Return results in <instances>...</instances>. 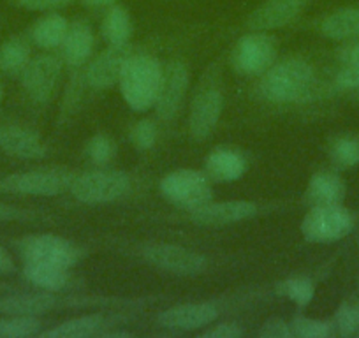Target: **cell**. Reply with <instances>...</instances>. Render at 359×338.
Listing matches in <instances>:
<instances>
[{
	"instance_id": "6da1fadb",
	"label": "cell",
	"mask_w": 359,
	"mask_h": 338,
	"mask_svg": "<svg viewBox=\"0 0 359 338\" xmlns=\"http://www.w3.org/2000/svg\"><path fill=\"white\" fill-rule=\"evenodd\" d=\"M164 65L151 55L134 53L127 60L120 76V92L123 101L134 111H148L155 106L162 83Z\"/></svg>"
},
{
	"instance_id": "7a4b0ae2",
	"label": "cell",
	"mask_w": 359,
	"mask_h": 338,
	"mask_svg": "<svg viewBox=\"0 0 359 338\" xmlns=\"http://www.w3.org/2000/svg\"><path fill=\"white\" fill-rule=\"evenodd\" d=\"M313 81V69L302 58H287L271 65L261 79V94L271 102H291L303 97Z\"/></svg>"
},
{
	"instance_id": "3957f363",
	"label": "cell",
	"mask_w": 359,
	"mask_h": 338,
	"mask_svg": "<svg viewBox=\"0 0 359 338\" xmlns=\"http://www.w3.org/2000/svg\"><path fill=\"white\" fill-rule=\"evenodd\" d=\"M69 191L85 205H104L123 198L130 191V178L123 171L95 169L76 175Z\"/></svg>"
},
{
	"instance_id": "277c9868",
	"label": "cell",
	"mask_w": 359,
	"mask_h": 338,
	"mask_svg": "<svg viewBox=\"0 0 359 338\" xmlns=\"http://www.w3.org/2000/svg\"><path fill=\"white\" fill-rule=\"evenodd\" d=\"M76 171L69 168H43L15 173L0 180V191L22 196H58L69 191Z\"/></svg>"
},
{
	"instance_id": "5b68a950",
	"label": "cell",
	"mask_w": 359,
	"mask_h": 338,
	"mask_svg": "<svg viewBox=\"0 0 359 338\" xmlns=\"http://www.w3.org/2000/svg\"><path fill=\"white\" fill-rule=\"evenodd\" d=\"M161 192L168 201L182 208L194 210L212 201V185L208 177L196 169H176L161 182Z\"/></svg>"
},
{
	"instance_id": "8992f818",
	"label": "cell",
	"mask_w": 359,
	"mask_h": 338,
	"mask_svg": "<svg viewBox=\"0 0 359 338\" xmlns=\"http://www.w3.org/2000/svg\"><path fill=\"white\" fill-rule=\"evenodd\" d=\"M20 254L25 263L53 264L67 270L83 256L78 245L57 234H34L23 238L20 243Z\"/></svg>"
},
{
	"instance_id": "52a82bcc",
	"label": "cell",
	"mask_w": 359,
	"mask_h": 338,
	"mask_svg": "<svg viewBox=\"0 0 359 338\" xmlns=\"http://www.w3.org/2000/svg\"><path fill=\"white\" fill-rule=\"evenodd\" d=\"M354 227L351 212L341 205L313 206L302 220V233L312 243H331L347 236Z\"/></svg>"
},
{
	"instance_id": "ba28073f",
	"label": "cell",
	"mask_w": 359,
	"mask_h": 338,
	"mask_svg": "<svg viewBox=\"0 0 359 338\" xmlns=\"http://www.w3.org/2000/svg\"><path fill=\"white\" fill-rule=\"evenodd\" d=\"M277 57V39L269 34L254 30L240 37L234 46L231 62L240 74L257 76L264 74Z\"/></svg>"
},
{
	"instance_id": "9c48e42d",
	"label": "cell",
	"mask_w": 359,
	"mask_h": 338,
	"mask_svg": "<svg viewBox=\"0 0 359 338\" xmlns=\"http://www.w3.org/2000/svg\"><path fill=\"white\" fill-rule=\"evenodd\" d=\"M143 256L148 263L168 273L198 275L206 270L205 256L178 245H150L143 250Z\"/></svg>"
},
{
	"instance_id": "30bf717a",
	"label": "cell",
	"mask_w": 359,
	"mask_h": 338,
	"mask_svg": "<svg viewBox=\"0 0 359 338\" xmlns=\"http://www.w3.org/2000/svg\"><path fill=\"white\" fill-rule=\"evenodd\" d=\"M189 88V69L182 60H171L162 71V83L158 90L155 111L161 120L175 119L182 108Z\"/></svg>"
},
{
	"instance_id": "8fae6325",
	"label": "cell",
	"mask_w": 359,
	"mask_h": 338,
	"mask_svg": "<svg viewBox=\"0 0 359 338\" xmlns=\"http://www.w3.org/2000/svg\"><path fill=\"white\" fill-rule=\"evenodd\" d=\"M62 72V60L55 55H39L30 58L29 64L22 71L23 90L30 95V99L37 102H44L53 94L57 81Z\"/></svg>"
},
{
	"instance_id": "7c38bea8",
	"label": "cell",
	"mask_w": 359,
	"mask_h": 338,
	"mask_svg": "<svg viewBox=\"0 0 359 338\" xmlns=\"http://www.w3.org/2000/svg\"><path fill=\"white\" fill-rule=\"evenodd\" d=\"M224 108V95L219 87L210 85L196 94L189 116V130L194 140H206L215 130Z\"/></svg>"
},
{
	"instance_id": "4fadbf2b",
	"label": "cell",
	"mask_w": 359,
	"mask_h": 338,
	"mask_svg": "<svg viewBox=\"0 0 359 338\" xmlns=\"http://www.w3.org/2000/svg\"><path fill=\"white\" fill-rule=\"evenodd\" d=\"M133 48L130 44H118V46H109L102 51L97 58L86 69L85 79L90 87L95 90H104L111 88L113 85L120 81L123 67L127 60L133 57Z\"/></svg>"
},
{
	"instance_id": "5bb4252c",
	"label": "cell",
	"mask_w": 359,
	"mask_h": 338,
	"mask_svg": "<svg viewBox=\"0 0 359 338\" xmlns=\"http://www.w3.org/2000/svg\"><path fill=\"white\" fill-rule=\"evenodd\" d=\"M217 317H219V309L212 303H185L161 312L157 320L161 326L169 330L194 331L210 326L215 323Z\"/></svg>"
},
{
	"instance_id": "9a60e30c",
	"label": "cell",
	"mask_w": 359,
	"mask_h": 338,
	"mask_svg": "<svg viewBox=\"0 0 359 338\" xmlns=\"http://www.w3.org/2000/svg\"><path fill=\"white\" fill-rule=\"evenodd\" d=\"M306 0H264L248 16L247 25L250 30H273L289 25L305 8Z\"/></svg>"
},
{
	"instance_id": "2e32d148",
	"label": "cell",
	"mask_w": 359,
	"mask_h": 338,
	"mask_svg": "<svg viewBox=\"0 0 359 338\" xmlns=\"http://www.w3.org/2000/svg\"><path fill=\"white\" fill-rule=\"evenodd\" d=\"M255 213H257V206L250 201H210L199 208L191 210V219L201 226L220 227L250 219Z\"/></svg>"
},
{
	"instance_id": "e0dca14e",
	"label": "cell",
	"mask_w": 359,
	"mask_h": 338,
	"mask_svg": "<svg viewBox=\"0 0 359 338\" xmlns=\"http://www.w3.org/2000/svg\"><path fill=\"white\" fill-rule=\"evenodd\" d=\"M0 150L11 157L18 158H41L46 154V144L43 143L36 130L23 126L0 127Z\"/></svg>"
},
{
	"instance_id": "ac0fdd59",
	"label": "cell",
	"mask_w": 359,
	"mask_h": 338,
	"mask_svg": "<svg viewBox=\"0 0 359 338\" xmlns=\"http://www.w3.org/2000/svg\"><path fill=\"white\" fill-rule=\"evenodd\" d=\"M55 305H57V299L53 295H50V291L0 296V313L2 316L39 317L50 312Z\"/></svg>"
},
{
	"instance_id": "d6986e66",
	"label": "cell",
	"mask_w": 359,
	"mask_h": 338,
	"mask_svg": "<svg viewBox=\"0 0 359 338\" xmlns=\"http://www.w3.org/2000/svg\"><path fill=\"white\" fill-rule=\"evenodd\" d=\"M344 180L333 171H319L313 175L306 187V201L312 206L341 205L345 199Z\"/></svg>"
},
{
	"instance_id": "ffe728a7",
	"label": "cell",
	"mask_w": 359,
	"mask_h": 338,
	"mask_svg": "<svg viewBox=\"0 0 359 338\" xmlns=\"http://www.w3.org/2000/svg\"><path fill=\"white\" fill-rule=\"evenodd\" d=\"M95 37L90 25L85 22H76L69 25L65 39L62 43V57L72 67L83 65L94 53Z\"/></svg>"
},
{
	"instance_id": "44dd1931",
	"label": "cell",
	"mask_w": 359,
	"mask_h": 338,
	"mask_svg": "<svg viewBox=\"0 0 359 338\" xmlns=\"http://www.w3.org/2000/svg\"><path fill=\"white\" fill-rule=\"evenodd\" d=\"M205 169L210 178L217 182H234L247 171V161L243 155L231 148H217L208 155Z\"/></svg>"
},
{
	"instance_id": "7402d4cb",
	"label": "cell",
	"mask_w": 359,
	"mask_h": 338,
	"mask_svg": "<svg viewBox=\"0 0 359 338\" xmlns=\"http://www.w3.org/2000/svg\"><path fill=\"white\" fill-rule=\"evenodd\" d=\"M23 277L36 288L50 292L64 291L69 282H71V275H69L67 268L43 263H25Z\"/></svg>"
},
{
	"instance_id": "603a6c76",
	"label": "cell",
	"mask_w": 359,
	"mask_h": 338,
	"mask_svg": "<svg viewBox=\"0 0 359 338\" xmlns=\"http://www.w3.org/2000/svg\"><path fill=\"white\" fill-rule=\"evenodd\" d=\"M69 30V22L58 13H50L34 23L30 30V39L44 50H53L62 46L65 34Z\"/></svg>"
},
{
	"instance_id": "cb8c5ba5",
	"label": "cell",
	"mask_w": 359,
	"mask_h": 338,
	"mask_svg": "<svg viewBox=\"0 0 359 338\" xmlns=\"http://www.w3.org/2000/svg\"><path fill=\"white\" fill-rule=\"evenodd\" d=\"M106 326V319L102 316H81L69 319L51 330L41 331L44 338H85L101 333V327Z\"/></svg>"
},
{
	"instance_id": "d4e9b609",
	"label": "cell",
	"mask_w": 359,
	"mask_h": 338,
	"mask_svg": "<svg viewBox=\"0 0 359 338\" xmlns=\"http://www.w3.org/2000/svg\"><path fill=\"white\" fill-rule=\"evenodd\" d=\"M320 32L330 39H352L359 37V9H338L320 23Z\"/></svg>"
},
{
	"instance_id": "484cf974",
	"label": "cell",
	"mask_w": 359,
	"mask_h": 338,
	"mask_svg": "<svg viewBox=\"0 0 359 338\" xmlns=\"http://www.w3.org/2000/svg\"><path fill=\"white\" fill-rule=\"evenodd\" d=\"M133 30V18H130L129 11L122 8V6H113L106 13L104 20H102L101 32L109 46H118V44L129 43Z\"/></svg>"
},
{
	"instance_id": "4316f807",
	"label": "cell",
	"mask_w": 359,
	"mask_h": 338,
	"mask_svg": "<svg viewBox=\"0 0 359 338\" xmlns=\"http://www.w3.org/2000/svg\"><path fill=\"white\" fill-rule=\"evenodd\" d=\"M30 60V46L23 37H11L0 44V71L22 72Z\"/></svg>"
},
{
	"instance_id": "83f0119b",
	"label": "cell",
	"mask_w": 359,
	"mask_h": 338,
	"mask_svg": "<svg viewBox=\"0 0 359 338\" xmlns=\"http://www.w3.org/2000/svg\"><path fill=\"white\" fill-rule=\"evenodd\" d=\"M43 323L39 317L6 316L0 319V338H25L39 334Z\"/></svg>"
},
{
	"instance_id": "f1b7e54d",
	"label": "cell",
	"mask_w": 359,
	"mask_h": 338,
	"mask_svg": "<svg viewBox=\"0 0 359 338\" xmlns=\"http://www.w3.org/2000/svg\"><path fill=\"white\" fill-rule=\"evenodd\" d=\"M330 157L337 168H354L359 164V137L340 136L331 143Z\"/></svg>"
},
{
	"instance_id": "f546056e",
	"label": "cell",
	"mask_w": 359,
	"mask_h": 338,
	"mask_svg": "<svg viewBox=\"0 0 359 338\" xmlns=\"http://www.w3.org/2000/svg\"><path fill=\"white\" fill-rule=\"evenodd\" d=\"M280 291L282 295L287 296L291 302H294L296 305L299 306L309 305V303L313 299V295H316L313 282L306 277L287 278V280L282 282Z\"/></svg>"
},
{
	"instance_id": "4dcf8cb0",
	"label": "cell",
	"mask_w": 359,
	"mask_h": 338,
	"mask_svg": "<svg viewBox=\"0 0 359 338\" xmlns=\"http://www.w3.org/2000/svg\"><path fill=\"white\" fill-rule=\"evenodd\" d=\"M292 334H298L303 338H326L333 333V326L326 320L310 319V317L298 316L291 323Z\"/></svg>"
},
{
	"instance_id": "1f68e13d",
	"label": "cell",
	"mask_w": 359,
	"mask_h": 338,
	"mask_svg": "<svg viewBox=\"0 0 359 338\" xmlns=\"http://www.w3.org/2000/svg\"><path fill=\"white\" fill-rule=\"evenodd\" d=\"M86 155L94 164L104 165L111 161L116 155V144L115 141L104 134H97L86 144Z\"/></svg>"
},
{
	"instance_id": "d6a6232c",
	"label": "cell",
	"mask_w": 359,
	"mask_h": 338,
	"mask_svg": "<svg viewBox=\"0 0 359 338\" xmlns=\"http://www.w3.org/2000/svg\"><path fill=\"white\" fill-rule=\"evenodd\" d=\"M130 141L137 150H150L157 141V127L151 120H140L130 129Z\"/></svg>"
},
{
	"instance_id": "836d02e7",
	"label": "cell",
	"mask_w": 359,
	"mask_h": 338,
	"mask_svg": "<svg viewBox=\"0 0 359 338\" xmlns=\"http://www.w3.org/2000/svg\"><path fill=\"white\" fill-rule=\"evenodd\" d=\"M334 324H337V330L341 337H351L359 331V306L344 305L338 309L337 316H334Z\"/></svg>"
},
{
	"instance_id": "e575fe53",
	"label": "cell",
	"mask_w": 359,
	"mask_h": 338,
	"mask_svg": "<svg viewBox=\"0 0 359 338\" xmlns=\"http://www.w3.org/2000/svg\"><path fill=\"white\" fill-rule=\"evenodd\" d=\"M259 334L264 338H289L292 337V330H291V324L285 323L284 319L271 317V319H268L264 324H262Z\"/></svg>"
},
{
	"instance_id": "d590c367",
	"label": "cell",
	"mask_w": 359,
	"mask_h": 338,
	"mask_svg": "<svg viewBox=\"0 0 359 338\" xmlns=\"http://www.w3.org/2000/svg\"><path fill=\"white\" fill-rule=\"evenodd\" d=\"M16 4L29 11H53V9L65 8L72 0H15Z\"/></svg>"
},
{
	"instance_id": "8d00e7d4",
	"label": "cell",
	"mask_w": 359,
	"mask_h": 338,
	"mask_svg": "<svg viewBox=\"0 0 359 338\" xmlns=\"http://www.w3.org/2000/svg\"><path fill=\"white\" fill-rule=\"evenodd\" d=\"M243 334V330H241L238 324L234 323H222L217 324V326L210 327L203 333L205 338H236Z\"/></svg>"
},
{
	"instance_id": "74e56055",
	"label": "cell",
	"mask_w": 359,
	"mask_h": 338,
	"mask_svg": "<svg viewBox=\"0 0 359 338\" xmlns=\"http://www.w3.org/2000/svg\"><path fill=\"white\" fill-rule=\"evenodd\" d=\"M337 85L341 88H359V65H347L337 76Z\"/></svg>"
},
{
	"instance_id": "f35d334b",
	"label": "cell",
	"mask_w": 359,
	"mask_h": 338,
	"mask_svg": "<svg viewBox=\"0 0 359 338\" xmlns=\"http://www.w3.org/2000/svg\"><path fill=\"white\" fill-rule=\"evenodd\" d=\"M15 271V261L8 254L4 247H0V275H8Z\"/></svg>"
},
{
	"instance_id": "ab89813d",
	"label": "cell",
	"mask_w": 359,
	"mask_h": 338,
	"mask_svg": "<svg viewBox=\"0 0 359 338\" xmlns=\"http://www.w3.org/2000/svg\"><path fill=\"white\" fill-rule=\"evenodd\" d=\"M22 215L18 208L11 205H6V203L0 201V222H4V220H13V219H18Z\"/></svg>"
},
{
	"instance_id": "60d3db41",
	"label": "cell",
	"mask_w": 359,
	"mask_h": 338,
	"mask_svg": "<svg viewBox=\"0 0 359 338\" xmlns=\"http://www.w3.org/2000/svg\"><path fill=\"white\" fill-rule=\"evenodd\" d=\"M344 60L347 62V65H359V44L348 48L344 55Z\"/></svg>"
},
{
	"instance_id": "b9f144b4",
	"label": "cell",
	"mask_w": 359,
	"mask_h": 338,
	"mask_svg": "<svg viewBox=\"0 0 359 338\" xmlns=\"http://www.w3.org/2000/svg\"><path fill=\"white\" fill-rule=\"evenodd\" d=\"M116 0H83V4L90 6V8H101V6H111Z\"/></svg>"
},
{
	"instance_id": "7bdbcfd3",
	"label": "cell",
	"mask_w": 359,
	"mask_h": 338,
	"mask_svg": "<svg viewBox=\"0 0 359 338\" xmlns=\"http://www.w3.org/2000/svg\"><path fill=\"white\" fill-rule=\"evenodd\" d=\"M101 337H108V338H113V337H130V333H127V331H106V333H99Z\"/></svg>"
},
{
	"instance_id": "ee69618b",
	"label": "cell",
	"mask_w": 359,
	"mask_h": 338,
	"mask_svg": "<svg viewBox=\"0 0 359 338\" xmlns=\"http://www.w3.org/2000/svg\"><path fill=\"white\" fill-rule=\"evenodd\" d=\"M2 95H4V88H2V85H0V101H2Z\"/></svg>"
},
{
	"instance_id": "f6af8a7d",
	"label": "cell",
	"mask_w": 359,
	"mask_h": 338,
	"mask_svg": "<svg viewBox=\"0 0 359 338\" xmlns=\"http://www.w3.org/2000/svg\"><path fill=\"white\" fill-rule=\"evenodd\" d=\"M358 99H359V92H358Z\"/></svg>"
},
{
	"instance_id": "bcb514c9",
	"label": "cell",
	"mask_w": 359,
	"mask_h": 338,
	"mask_svg": "<svg viewBox=\"0 0 359 338\" xmlns=\"http://www.w3.org/2000/svg\"><path fill=\"white\" fill-rule=\"evenodd\" d=\"M358 334H359V331H358Z\"/></svg>"
}]
</instances>
